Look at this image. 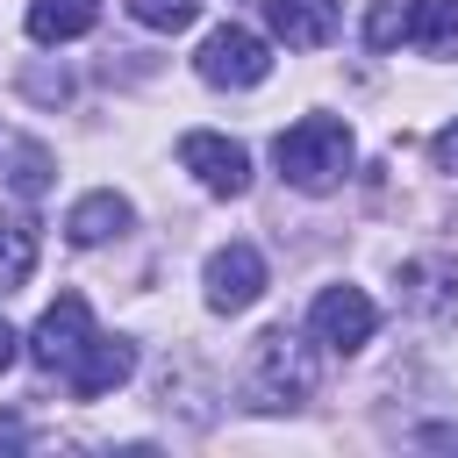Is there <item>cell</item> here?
<instances>
[{
  "label": "cell",
  "instance_id": "cell-17",
  "mask_svg": "<svg viewBox=\"0 0 458 458\" xmlns=\"http://www.w3.org/2000/svg\"><path fill=\"white\" fill-rule=\"evenodd\" d=\"M129 14H136L143 29H186V21L200 14V0H129Z\"/></svg>",
  "mask_w": 458,
  "mask_h": 458
},
{
  "label": "cell",
  "instance_id": "cell-18",
  "mask_svg": "<svg viewBox=\"0 0 458 458\" xmlns=\"http://www.w3.org/2000/svg\"><path fill=\"white\" fill-rule=\"evenodd\" d=\"M429 157H437V172H458V122H451V129L429 143Z\"/></svg>",
  "mask_w": 458,
  "mask_h": 458
},
{
  "label": "cell",
  "instance_id": "cell-2",
  "mask_svg": "<svg viewBox=\"0 0 458 458\" xmlns=\"http://www.w3.org/2000/svg\"><path fill=\"white\" fill-rule=\"evenodd\" d=\"M250 394H258V408H293V401L315 394V358H308V344L293 329H265L258 336V351H250Z\"/></svg>",
  "mask_w": 458,
  "mask_h": 458
},
{
  "label": "cell",
  "instance_id": "cell-6",
  "mask_svg": "<svg viewBox=\"0 0 458 458\" xmlns=\"http://www.w3.org/2000/svg\"><path fill=\"white\" fill-rule=\"evenodd\" d=\"M308 322H315V336H322L329 351H358V344H372L379 308H372V293H365V286H329V293H315Z\"/></svg>",
  "mask_w": 458,
  "mask_h": 458
},
{
  "label": "cell",
  "instance_id": "cell-15",
  "mask_svg": "<svg viewBox=\"0 0 458 458\" xmlns=\"http://www.w3.org/2000/svg\"><path fill=\"white\" fill-rule=\"evenodd\" d=\"M7 186H14L21 200H36V193L50 186V150H43V143H7Z\"/></svg>",
  "mask_w": 458,
  "mask_h": 458
},
{
  "label": "cell",
  "instance_id": "cell-1",
  "mask_svg": "<svg viewBox=\"0 0 458 458\" xmlns=\"http://www.w3.org/2000/svg\"><path fill=\"white\" fill-rule=\"evenodd\" d=\"M272 165H279L286 186H301V193H329V186H344V172H351V129H344L336 114H308V122L279 129Z\"/></svg>",
  "mask_w": 458,
  "mask_h": 458
},
{
  "label": "cell",
  "instance_id": "cell-12",
  "mask_svg": "<svg viewBox=\"0 0 458 458\" xmlns=\"http://www.w3.org/2000/svg\"><path fill=\"white\" fill-rule=\"evenodd\" d=\"M100 21V0H29V36L36 43H72Z\"/></svg>",
  "mask_w": 458,
  "mask_h": 458
},
{
  "label": "cell",
  "instance_id": "cell-5",
  "mask_svg": "<svg viewBox=\"0 0 458 458\" xmlns=\"http://www.w3.org/2000/svg\"><path fill=\"white\" fill-rule=\"evenodd\" d=\"M93 344V315H86V301L79 293H57L50 308H43V322H36V336H29V358L43 365V372H72V358Z\"/></svg>",
  "mask_w": 458,
  "mask_h": 458
},
{
  "label": "cell",
  "instance_id": "cell-3",
  "mask_svg": "<svg viewBox=\"0 0 458 458\" xmlns=\"http://www.w3.org/2000/svg\"><path fill=\"white\" fill-rule=\"evenodd\" d=\"M265 72H272L265 36H250V29H236V21L208 29V43H200V79H208V86H258Z\"/></svg>",
  "mask_w": 458,
  "mask_h": 458
},
{
  "label": "cell",
  "instance_id": "cell-4",
  "mask_svg": "<svg viewBox=\"0 0 458 458\" xmlns=\"http://www.w3.org/2000/svg\"><path fill=\"white\" fill-rule=\"evenodd\" d=\"M179 165H186L208 193H222V200H236V193L250 186V150H243V143H229V136H215V129L179 136Z\"/></svg>",
  "mask_w": 458,
  "mask_h": 458
},
{
  "label": "cell",
  "instance_id": "cell-8",
  "mask_svg": "<svg viewBox=\"0 0 458 458\" xmlns=\"http://www.w3.org/2000/svg\"><path fill=\"white\" fill-rule=\"evenodd\" d=\"M401 301L415 308V315H429V322H451L458 315V258H415V265H401Z\"/></svg>",
  "mask_w": 458,
  "mask_h": 458
},
{
  "label": "cell",
  "instance_id": "cell-20",
  "mask_svg": "<svg viewBox=\"0 0 458 458\" xmlns=\"http://www.w3.org/2000/svg\"><path fill=\"white\" fill-rule=\"evenodd\" d=\"M7 365H14V329L0 322V372H7Z\"/></svg>",
  "mask_w": 458,
  "mask_h": 458
},
{
  "label": "cell",
  "instance_id": "cell-10",
  "mask_svg": "<svg viewBox=\"0 0 458 458\" xmlns=\"http://www.w3.org/2000/svg\"><path fill=\"white\" fill-rule=\"evenodd\" d=\"M265 21L293 50H322L336 36V0H265Z\"/></svg>",
  "mask_w": 458,
  "mask_h": 458
},
{
  "label": "cell",
  "instance_id": "cell-14",
  "mask_svg": "<svg viewBox=\"0 0 458 458\" xmlns=\"http://www.w3.org/2000/svg\"><path fill=\"white\" fill-rule=\"evenodd\" d=\"M29 272H36V229H29L21 215H7V222H0V293L29 286Z\"/></svg>",
  "mask_w": 458,
  "mask_h": 458
},
{
  "label": "cell",
  "instance_id": "cell-11",
  "mask_svg": "<svg viewBox=\"0 0 458 458\" xmlns=\"http://www.w3.org/2000/svg\"><path fill=\"white\" fill-rule=\"evenodd\" d=\"M129 215H136V208H129L122 193H86V200L64 215V236H72V243H107V236L129 229Z\"/></svg>",
  "mask_w": 458,
  "mask_h": 458
},
{
  "label": "cell",
  "instance_id": "cell-9",
  "mask_svg": "<svg viewBox=\"0 0 458 458\" xmlns=\"http://www.w3.org/2000/svg\"><path fill=\"white\" fill-rule=\"evenodd\" d=\"M129 372H136V351H129L122 336H93V344L72 358V372H64V379H72V394H79V401H100V394H114Z\"/></svg>",
  "mask_w": 458,
  "mask_h": 458
},
{
  "label": "cell",
  "instance_id": "cell-19",
  "mask_svg": "<svg viewBox=\"0 0 458 458\" xmlns=\"http://www.w3.org/2000/svg\"><path fill=\"white\" fill-rule=\"evenodd\" d=\"M0 444H29V429H21L14 415H0Z\"/></svg>",
  "mask_w": 458,
  "mask_h": 458
},
{
  "label": "cell",
  "instance_id": "cell-13",
  "mask_svg": "<svg viewBox=\"0 0 458 458\" xmlns=\"http://www.w3.org/2000/svg\"><path fill=\"white\" fill-rule=\"evenodd\" d=\"M408 43L429 57H458V0H408Z\"/></svg>",
  "mask_w": 458,
  "mask_h": 458
},
{
  "label": "cell",
  "instance_id": "cell-7",
  "mask_svg": "<svg viewBox=\"0 0 458 458\" xmlns=\"http://www.w3.org/2000/svg\"><path fill=\"white\" fill-rule=\"evenodd\" d=\"M258 293H265V258H258L250 243H222V250L208 258V308L243 315Z\"/></svg>",
  "mask_w": 458,
  "mask_h": 458
},
{
  "label": "cell",
  "instance_id": "cell-16",
  "mask_svg": "<svg viewBox=\"0 0 458 458\" xmlns=\"http://www.w3.org/2000/svg\"><path fill=\"white\" fill-rule=\"evenodd\" d=\"M401 36H408V0H379L372 21H365V43H372V50H394Z\"/></svg>",
  "mask_w": 458,
  "mask_h": 458
}]
</instances>
